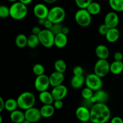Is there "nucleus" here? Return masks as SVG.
I'll return each instance as SVG.
<instances>
[{"label":"nucleus","instance_id":"aec40b11","mask_svg":"<svg viewBox=\"0 0 123 123\" xmlns=\"http://www.w3.org/2000/svg\"><path fill=\"white\" fill-rule=\"evenodd\" d=\"M40 111L42 117L48 118L54 115L55 109L53 105H43L40 109Z\"/></svg>","mask_w":123,"mask_h":123},{"label":"nucleus","instance_id":"49530a36","mask_svg":"<svg viewBox=\"0 0 123 123\" xmlns=\"http://www.w3.org/2000/svg\"><path fill=\"white\" fill-rule=\"evenodd\" d=\"M46 19H38V24H39L40 25H44V23H45L46 20Z\"/></svg>","mask_w":123,"mask_h":123},{"label":"nucleus","instance_id":"a18cd8bd","mask_svg":"<svg viewBox=\"0 0 123 123\" xmlns=\"http://www.w3.org/2000/svg\"><path fill=\"white\" fill-rule=\"evenodd\" d=\"M18 1H19V2H22V3H23L24 4L27 6L28 4H30V3L32 2V0H18Z\"/></svg>","mask_w":123,"mask_h":123},{"label":"nucleus","instance_id":"58836bf2","mask_svg":"<svg viewBox=\"0 0 123 123\" xmlns=\"http://www.w3.org/2000/svg\"><path fill=\"white\" fill-rule=\"evenodd\" d=\"M114 61H122L123 59V55L121 52H116L114 55Z\"/></svg>","mask_w":123,"mask_h":123},{"label":"nucleus","instance_id":"f704fd0d","mask_svg":"<svg viewBox=\"0 0 123 123\" xmlns=\"http://www.w3.org/2000/svg\"><path fill=\"white\" fill-rule=\"evenodd\" d=\"M64 26H63L61 24H55L53 25L52 27L50 30L55 36L60 33H62Z\"/></svg>","mask_w":123,"mask_h":123},{"label":"nucleus","instance_id":"e433bc0d","mask_svg":"<svg viewBox=\"0 0 123 123\" xmlns=\"http://www.w3.org/2000/svg\"><path fill=\"white\" fill-rule=\"evenodd\" d=\"M73 73L74 76H81L84 73V69L80 66H76L73 68Z\"/></svg>","mask_w":123,"mask_h":123},{"label":"nucleus","instance_id":"c9c22d12","mask_svg":"<svg viewBox=\"0 0 123 123\" xmlns=\"http://www.w3.org/2000/svg\"><path fill=\"white\" fill-rule=\"evenodd\" d=\"M109 28L105 25V24H102L99 26L98 29V33L100 34L102 36H105L106 35V34L108 33V31H109Z\"/></svg>","mask_w":123,"mask_h":123},{"label":"nucleus","instance_id":"ddd939ff","mask_svg":"<svg viewBox=\"0 0 123 123\" xmlns=\"http://www.w3.org/2000/svg\"><path fill=\"white\" fill-rule=\"evenodd\" d=\"M67 88L62 84L53 87L51 91V94L54 100H62L67 96Z\"/></svg>","mask_w":123,"mask_h":123},{"label":"nucleus","instance_id":"72a5a7b5","mask_svg":"<svg viewBox=\"0 0 123 123\" xmlns=\"http://www.w3.org/2000/svg\"><path fill=\"white\" fill-rule=\"evenodd\" d=\"M10 16V8L5 5L0 6V17L2 19H6Z\"/></svg>","mask_w":123,"mask_h":123},{"label":"nucleus","instance_id":"39448f33","mask_svg":"<svg viewBox=\"0 0 123 123\" xmlns=\"http://www.w3.org/2000/svg\"><path fill=\"white\" fill-rule=\"evenodd\" d=\"M74 20L82 27H87L92 22V16L86 9H79L74 14Z\"/></svg>","mask_w":123,"mask_h":123},{"label":"nucleus","instance_id":"4c0bfd02","mask_svg":"<svg viewBox=\"0 0 123 123\" xmlns=\"http://www.w3.org/2000/svg\"><path fill=\"white\" fill-rule=\"evenodd\" d=\"M63 105L64 103L62 100H55L53 103V106L55 109H61L63 107Z\"/></svg>","mask_w":123,"mask_h":123},{"label":"nucleus","instance_id":"6ab92c4d","mask_svg":"<svg viewBox=\"0 0 123 123\" xmlns=\"http://www.w3.org/2000/svg\"><path fill=\"white\" fill-rule=\"evenodd\" d=\"M39 100L43 105H53L54 102V99L52 95L51 92H49L47 91H43L40 92L39 94Z\"/></svg>","mask_w":123,"mask_h":123},{"label":"nucleus","instance_id":"423d86ee","mask_svg":"<svg viewBox=\"0 0 123 123\" xmlns=\"http://www.w3.org/2000/svg\"><path fill=\"white\" fill-rule=\"evenodd\" d=\"M85 85L93 91H97L102 89L103 82L102 78L94 73H90L85 78Z\"/></svg>","mask_w":123,"mask_h":123},{"label":"nucleus","instance_id":"de8ad7c7","mask_svg":"<svg viewBox=\"0 0 123 123\" xmlns=\"http://www.w3.org/2000/svg\"><path fill=\"white\" fill-rule=\"evenodd\" d=\"M43 1L47 4H54L55 3L57 0H43Z\"/></svg>","mask_w":123,"mask_h":123},{"label":"nucleus","instance_id":"4be33fe9","mask_svg":"<svg viewBox=\"0 0 123 123\" xmlns=\"http://www.w3.org/2000/svg\"><path fill=\"white\" fill-rule=\"evenodd\" d=\"M10 118L14 123H22L25 120V112L21 110H15L10 113Z\"/></svg>","mask_w":123,"mask_h":123},{"label":"nucleus","instance_id":"603ef678","mask_svg":"<svg viewBox=\"0 0 123 123\" xmlns=\"http://www.w3.org/2000/svg\"><path fill=\"white\" fill-rule=\"evenodd\" d=\"M102 1H109V0H102Z\"/></svg>","mask_w":123,"mask_h":123},{"label":"nucleus","instance_id":"1a4fd4ad","mask_svg":"<svg viewBox=\"0 0 123 123\" xmlns=\"http://www.w3.org/2000/svg\"><path fill=\"white\" fill-rule=\"evenodd\" d=\"M50 86L49 76L44 74L43 75L37 76L34 80L35 89L39 92L48 90Z\"/></svg>","mask_w":123,"mask_h":123},{"label":"nucleus","instance_id":"0eeeda50","mask_svg":"<svg viewBox=\"0 0 123 123\" xmlns=\"http://www.w3.org/2000/svg\"><path fill=\"white\" fill-rule=\"evenodd\" d=\"M40 43L42 46L46 48H50L54 46L55 35L50 30L43 29L38 36Z\"/></svg>","mask_w":123,"mask_h":123},{"label":"nucleus","instance_id":"ea45409f","mask_svg":"<svg viewBox=\"0 0 123 123\" xmlns=\"http://www.w3.org/2000/svg\"><path fill=\"white\" fill-rule=\"evenodd\" d=\"M42 30H41L40 28L38 26H35L31 30V32H32V34L36 35V36H38L40 33L41 32Z\"/></svg>","mask_w":123,"mask_h":123},{"label":"nucleus","instance_id":"8fccbe9b","mask_svg":"<svg viewBox=\"0 0 123 123\" xmlns=\"http://www.w3.org/2000/svg\"><path fill=\"white\" fill-rule=\"evenodd\" d=\"M22 123H31L29 121H28L27 120H25L24 121H23Z\"/></svg>","mask_w":123,"mask_h":123},{"label":"nucleus","instance_id":"f257e3e1","mask_svg":"<svg viewBox=\"0 0 123 123\" xmlns=\"http://www.w3.org/2000/svg\"><path fill=\"white\" fill-rule=\"evenodd\" d=\"M90 121L92 123H106L109 121L111 112L106 103H95L90 109Z\"/></svg>","mask_w":123,"mask_h":123},{"label":"nucleus","instance_id":"f03ea898","mask_svg":"<svg viewBox=\"0 0 123 123\" xmlns=\"http://www.w3.org/2000/svg\"><path fill=\"white\" fill-rule=\"evenodd\" d=\"M16 100L18 108L24 111L34 107L36 103V97L32 92L30 91H25L21 93Z\"/></svg>","mask_w":123,"mask_h":123},{"label":"nucleus","instance_id":"412c9836","mask_svg":"<svg viewBox=\"0 0 123 123\" xmlns=\"http://www.w3.org/2000/svg\"><path fill=\"white\" fill-rule=\"evenodd\" d=\"M106 39L109 43H115L120 37V32L117 28H111L105 36Z\"/></svg>","mask_w":123,"mask_h":123},{"label":"nucleus","instance_id":"6e6552de","mask_svg":"<svg viewBox=\"0 0 123 123\" xmlns=\"http://www.w3.org/2000/svg\"><path fill=\"white\" fill-rule=\"evenodd\" d=\"M110 64L107 60H97L94 67V73L101 78H104L110 72Z\"/></svg>","mask_w":123,"mask_h":123},{"label":"nucleus","instance_id":"3c124183","mask_svg":"<svg viewBox=\"0 0 123 123\" xmlns=\"http://www.w3.org/2000/svg\"><path fill=\"white\" fill-rule=\"evenodd\" d=\"M2 116H0V123H2Z\"/></svg>","mask_w":123,"mask_h":123},{"label":"nucleus","instance_id":"a211bd4d","mask_svg":"<svg viewBox=\"0 0 123 123\" xmlns=\"http://www.w3.org/2000/svg\"><path fill=\"white\" fill-rule=\"evenodd\" d=\"M68 43V38L67 35L62 33H60L55 36L54 40V46L59 49H62L66 46Z\"/></svg>","mask_w":123,"mask_h":123},{"label":"nucleus","instance_id":"5701e85b","mask_svg":"<svg viewBox=\"0 0 123 123\" xmlns=\"http://www.w3.org/2000/svg\"><path fill=\"white\" fill-rule=\"evenodd\" d=\"M85 84V78L84 75L74 76L72 77L70 80V85L72 88L74 89L80 88Z\"/></svg>","mask_w":123,"mask_h":123},{"label":"nucleus","instance_id":"a878e982","mask_svg":"<svg viewBox=\"0 0 123 123\" xmlns=\"http://www.w3.org/2000/svg\"><path fill=\"white\" fill-rule=\"evenodd\" d=\"M28 37L24 34H19L15 38V44L19 48H24L27 46Z\"/></svg>","mask_w":123,"mask_h":123},{"label":"nucleus","instance_id":"2f4dec72","mask_svg":"<svg viewBox=\"0 0 123 123\" xmlns=\"http://www.w3.org/2000/svg\"><path fill=\"white\" fill-rule=\"evenodd\" d=\"M94 91L91 89L89 88L88 87H85L82 89L81 91V96L83 97V98L86 100H90L91 98V97L94 95Z\"/></svg>","mask_w":123,"mask_h":123},{"label":"nucleus","instance_id":"bb28decb","mask_svg":"<svg viewBox=\"0 0 123 123\" xmlns=\"http://www.w3.org/2000/svg\"><path fill=\"white\" fill-rule=\"evenodd\" d=\"M18 108V105L17 100L14 98H8L5 102V109L7 111L12 112L16 110Z\"/></svg>","mask_w":123,"mask_h":123},{"label":"nucleus","instance_id":"7ed1b4c3","mask_svg":"<svg viewBox=\"0 0 123 123\" xmlns=\"http://www.w3.org/2000/svg\"><path fill=\"white\" fill-rule=\"evenodd\" d=\"M28 14L26 5L19 1L14 2L10 7V16L16 20L24 19Z\"/></svg>","mask_w":123,"mask_h":123},{"label":"nucleus","instance_id":"79ce46f5","mask_svg":"<svg viewBox=\"0 0 123 123\" xmlns=\"http://www.w3.org/2000/svg\"><path fill=\"white\" fill-rule=\"evenodd\" d=\"M110 123H123V120L120 117H114L111 120Z\"/></svg>","mask_w":123,"mask_h":123},{"label":"nucleus","instance_id":"393cba45","mask_svg":"<svg viewBox=\"0 0 123 123\" xmlns=\"http://www.w3.org/2000/svg\"><path fill=\"white\" fill-rule=\"evenodd\" d=\"M91 16L97 15L99 14L102 10V7L98 2L92 1L86 8Z\"/></svg>","mask_w":123,"mask_h":123},{"label":"nucleus","instance_id":"473e14b6","mask_svg":"<svg viewBox=\"0 0 123 123\" xmlns=\"http://www.w3.org/2000/svg\"><path fill=\"white\" fill-rule=\"evenodd\" d=\"M74 2L79 9H86L92 0H74Z\"/></svg>","mask_w":123,"mask_h":123},{"label":"nucleus","instance_id":"c85d7f7f","mask_svg":"<svg viewBox=\"0 0 123 123\" xmlns=\"http://www.w3.org/2000/svg\"><path fill=\"white\" fill-rule=\"evenodd\" d=\"M39 44H40V43L38 36L31 34L29 37H28V47L31 49H34L37 48Z\"/></svg>","mask_w":123,"mask_h":123},{"label":"nucleus","instance_id":"9b49d317","mask_svg":"<svg viewBox=\"0 0 123 123\" xmlns=\"http://www.w3.org/2000/svg\"><path fill=\"white\" fill-rule=\"evenodd\" d=\"M49 12V8L43 3L37 4L33 8L34 14L38 19H46L48 18Z\"/></svg>","mask_w":123,"mask_h":123},{"label":"nucleus","instance_id":"c03bdc74","mask_svg":"<svg viewBox=\"0 0 123 123\" xmlns=\"http://www.w3.org/2000/svg\"><path fill=\"white\" fill-rule=\"evenodd\" d=\"M70 32V30L68 27L67 26H64L63 29H62V33L66 35H68Z\"/></svg>","mask_w":123,"mask_h":123},{"label":"nucleus","instance_id":"20e7f679","mask_svg":"<svg viewBox=\"0 0 123 123\" xmlns=\"http://www.w3.org/2000/svg\"><path fill=\"white\" fill-rule=\"evenodd\" d=\"M66 18V11L60 6H55L49 9L47 19L54 24H61Z\"/></svg>","mask_w":123,"mask_h":123},{"label":"nucleus","instance_id":"9d476101","mask_svg":"<svg viewBox=\"0 0 123 123\" xmlns=\"http://www.w3.org/2000/svg\"><path fill=\"white\" fill-rule=\"evenodd\" d=\"M120 22L119 16L117 12H110L106 14L104 19V24L111 28H115L118 26Z\"/></svg>","mask_w":123,"mask_h":123},{"label":"nucleus","instance_id":"09e8293b","mask_svg":"<svg viewBox=\"0 0 123 123\" xmlns=\"http://www.w3.org/2000/svg\"><path fill=\"white\" fill-rule=\"evenodd\" d=\"M7 1H9V2H13V3H14V2H17V1H18V0H7Z\"/></svg>","mask_w":123,"mask_h":123},{"label":"nucleus","instance_id":"dca6fc26","mask_svg":"<svg viewBox=\"0 0 123 123\" xmlns=\"http://www.w3.org/2000/svg\"><path fill=\"white\" fill-rule=\"evenodd\" d=\"M49 76L50 86H52V87L62 85V82L64 80V73H60V72H56V71L52 72Z\"/></svg>","mask_w":123,"mask_h":123},{"label":"nucleus","instance_id":"2eb2a0df","mask_svg":"<svg viewBox=\"0 0 123 123\" xmlns=\"http://www.w3.org/2000/svg\"><path fill=\"white\" fill-rule=\"evenodd\" d=\"M108 99H109L108 94L105 91L101 89L98 91H95L93 96L89 101L93 104L98 103H106V102H108Z\"/></svg>","mask_w":123,"mask_h":123},{"label":"nucleus","instance_id":"cd10ccee","mask_svg":"<svg viewBox=\"0 0 123 123\" xmlns=\"http://www.w3.org/2000/svg\"><path fill=\"white\" fill-rule=\"evenodd\" d=\"M111 8L115 12H123V0H109Z\"/></svg>","mask_w":123,"mask_h":123},{"label":"nucleus","instance_id":"4468645a","mask_svg":"<svg viewBox=\"0 0 123 123\" xmlns=\"http://www.w3.org/2000/svg\"><path fill=\"white\" fill-rule=\"evenodd\" d=\"M75 115L77 118L82 123L90 121V110L84 106H80L76 109Z\"/></svg>","mask_w":123,"mask_h":123},{"label":"nucleus","instance_id":"a19ab883","mask_svg":"<svg viewBox=\"0 0 123 123\" xmlns=\"http://www.w3.org/2000/svg\"><path fill=\"white\" fill-rule=\"evenodd\" d=\"M53 25H54V24H53L51 21H50V20H48V19H47L46 20V22H45V23H44V24L43 26H44V29H46V30H50V29L52 28V27Z\"/></svg>","mask_w":123,"mask_h":123},{"label":"nucleus","instance_id":"f8f14e48","mask_svg":"<svg viewBox=\"0 0 123 123\" xmlns=\"http://www.w3.org/2000/svg\"><path fill=\"white\" fill-rule=\"evenodd\" d=\"M24 112H25V120H27L31 123L38 122L42 117L40 109L35 107L25 111Z\"/></svg>","mask_w":123,"mask_h":123},{"label":"nucleus","instance_id":"37998d69","mask_svg":"<svg viewBox=\"0 0 123 123\" xmlns=\"http://www.w3.org/2000/svg\"><path fill=\"white\" fill-rule=\"evenodd\" d=\"M5 102L6 101L3 99L2 97H0V112H2L4 109H5Z\"/></svg>","mask_w":123,"mask_h":123},{"label":"nucleus","instance_id":"c756f323","mask_svg":"<svg viewBox=\"0 0 123 123\" xmlns=\"http://www.w3.org/2000/svg\"><path fill=\"white\" fill-rule=\"evenodd\" d=\"M54 67H55V71L64 73L67 69V64L63 60L59 59L55 61L54 63Z\"/></svg>","mask_w":123,"mask_h":123},{"label":"nucleus","instance_id":"b1692460","mask_svg":"<svg viewBox=\"0 0 123 123\" xmlns=\"http://www.w3.org/2000/svg\"><path fill=\"white\" fill-rule=\"evenodd\" d=\"M123 72V61H114L110 64V72L114 74H119Z\"/></svg>","mask_w":123,"mask_h":123},{"label":"nucleus","instance_id":"f3484780","mask_svg":"<svg viewBox=\"0 0 123 123\" xmlns=\"http://www.w3.org/2000/svg\"><path fill=\"white\" fill-rule=\"evenodd\" d=\"M95 54L98 60H107L109 56V50L106 46L99 44L95 49Z\"/></svg>","mask_w":123,"mask_h":123},{"label":"nucleus","instance_id":"7c9ffc66","mask_svg":"<svg viewBox=\"0 0 123 123\" xmlns=\"http://www.w3.org/2000/svg\"><path fill=\"white\" fill-rule=\"evenodd\" d=\"M44 72H45L44 67L41 64H36L32 67V72L36 76L43 75L44 74Z\"/></svg>","mask_w":123,"mask_h":123}]
</instances>
